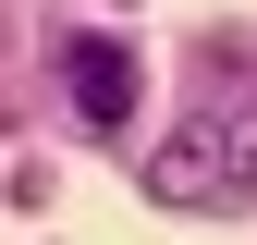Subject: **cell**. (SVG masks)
I'll use <instances>...</instances> for the list:
<instances>
[{
  "label": "cell",
  "instance_id": "cell-1",
  "mask_svg": "<svg viewBox=\"0 0 257 245\" xmlns=\"http://www.w3.org/2000/svg\"><path fill=\"white\" fill-rule=\"evenodd\" d=\"M61 98L98 122V135L135 122V49H122V37H61Z\"/></svg>",
  "mask_w": 257,
  "mask_h": 245
},
{
  "label": "cell",
  "instance_id": "cell-2",
  "mask_svg": "<svg viewBox=\"0 0 257 245\" xmlns=\"http://www.w3.org/2000/svg\"><path fill=\"white\" fill-rule=\"evenodd\" d=\"M159 196H172V208H220V196H233V172H220V122H184V135L172 147H159Z\"/></svg>",
  "mask_w": 257,
  "mask_h": 245
},
{
  "label": "cell",
  "instance_id": "cell-3",
  "mask_svg": "<svg viewBox=\"0 0 257 245\" xmlns=\"http://www.w3.org/2000/svg\"><path fill=\"white\" fill-rule=\"evenodd\" d=\"M220 172H233V196L257 184V110H233V122H220Z\"/></svg>",
  "mask_w": 257,
  "mask_h": 245
}]
</instances>
